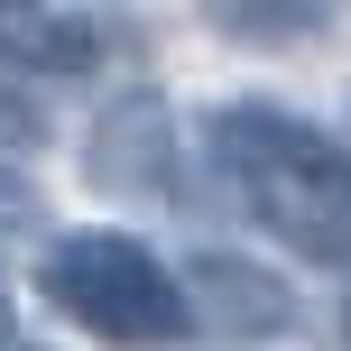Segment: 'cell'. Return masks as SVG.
I'll use <instances>...</instances> for the list:
<instances>
[{
    "instance_id": "cell-1",
    "label": "cell",
    "mask_w": 351,
    "mask_h": 351,
    "mask_svg": "<svg viewBox=\"0 0 351 351\" xmlns=\"http://www.w3.org/2000/svg\"><path fill=\"white\" fill-rule=\"evenodd\" d=\"M213 158L241 185L259 231H278L315 268H351V148L333 130L296 121L278 102H231L213 111Z\"/></svg>"
},
{
    "instance_id": "cell-2",
    "label": "cell",
    "mask_w": 351,
    "mask_h": 351,
    "mask_svg": "<svg viewBox=\"0 0 351 351\" xmlns=\"http://www.w3.org/2000/svg\"><path fill=\"white\" fill-rule=\"evenodd\" d=\"M37 296L65 324H84V333H102V342H130V351L176 342L194 324L176 268H158V250L121 241V231H65V241L37 259Z\"/></svg>"
},
{
    "instance_id": "cell-3",
    "label": "cell",
    "mask_w": 351,
    "mask_h": 351,
    "mask_svg": "<svg viewBox=\"0 0 351 351\" xmlns=\"http://www.w3.org/2000/svg\"><path fill=\"white\" fill-rule=\"evenodd\" d=\"M84 176L102 194H158V185H176V121H167L158 93H121V102L93 121Z\"/></svg>"
},
{
    "instance_id": "cell-4",
    "label": "cell",
    "mask_w": 351,
    "mask_h": 351,
    "mask_svg": "<svg viewBox=\"0 0 351 351\" xmlns=\"http://www.w3.org/2000/svg\"><path fill=\"white\" fill-rule=\"evenodd\" d=\"M176 287H185V315H204L213 333H231V342H268V333L296 324V296H287L268 268L231 259V250H204Z\"/></svg>"
},
{
    "instance_id": "cell-5",
    "label": "cell",
    "mask_w": 351,
    "mask_h": 351,
    "mask_svg": "<svg viewBox=\"0 0 351 351\" xmlns=\"http://www.w3.org/2000/svg\"><path fill=\"white\" fill-rule=\"evenodd\" d=\"M0 56H28V65L65 74L93 56V19H65V10H0Z\"/></svg>"
},
{
    "instance_id": "cell-6",
    "label": "cell",
    "mask_w": 351,
    "mask_h": 351,
    "mask_svg": "<svg viewBox=\"0 0 351 351\" xmlns=\"http://www.w3.org/2000/svg\"><path fill=\"white\" fill-rule=\"evenodd\" d=\"M222 28H241V37H315L324 19H315V10H296V19H259V10H222Z\"/></svg>"
},
{
    "instance_id": "cell-7",
    "label": "cell",
    "mask_w": 351,
    "mask_h": 351,
    "mask_svg": "<svg viewBox=\"0 0 351 351\" xmlns=\"http://www.w3.org/2000/svg\"><path fill=\"white\" fill-rule=\"evenodd\" d=\"M342 333H351V315H342Z\"/></svg>"
}]
</instances>
